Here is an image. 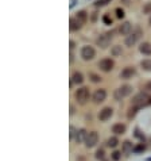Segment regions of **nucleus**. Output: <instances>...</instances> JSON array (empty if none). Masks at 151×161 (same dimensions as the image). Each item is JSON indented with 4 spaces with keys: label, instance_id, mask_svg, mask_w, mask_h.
<instances>
[{
    "label": "nucleus",
    "instance_id": "dca6fc26",
    "mask_svg": "<svg viewBox=\"0 0 151 161\" xmlns=\"http://www.w3.org/2000/svg\"><path fill=\"white\" fill-rule=\"evenodd\" d=\"M81 26H82V23L77 19V18H72V19H70V30L77 31V30L81 28Z\"/></svg>",
    "mask_w": 151,
    "mask_h": 161
},
{
    "label": "nucleus",
    "instance_id": "39448f33",
    "mask_svg": "<svg viewBox=\"0 0 151 161\" xmlns=\"http://www.w3.org/2000/svg\"><path fill=\"white\" fill-rule=\"evenodd\" d=\"M115 67V62H113V60L111 58H103L99 62V68H100L103 72H111Z\"/></svg>",
    "mask_w": 151,
    "mask_h": 161
},
{
    "label": "nucleus",
    "instance_id": "72a5a7b5",
    "mask_svg": "<svg viewBox=\"0 0 151 161\" xmlns=\"http://www.w3.org/2000/svg\"><path fill=\"white\" fill-rule=\"evenodd\" d=\"M121 1H123L124 4H128V1H130V0H121Z\"/></svg>",
    "mask_w": 151,
    "mask_h": 161
},
{
    "label": "nucleus",
    "instance_id": "6e6552de",
    "mask_svg": "<svg viewBox=\"0 0 151 161\" xmlns=\"http://www.w3.org/2000/svg\"><path fill=\"white\" fill-rule=\"evenodd\" d=\"M99 142V134L96 133V131H90V133H88V135H86V139H85V145L88 146V148H92V146H94Z\"/></svg>",
    "mask_w": 151,
    "mask_h": 161
},
{
    "label": "nucleus",
    "instance_id": "4468645a",
    "mask_svg": "<svg viewBox=\"0 0 151 161\" xmlns=\"http://www.w3.org/2000/svg\"><path fill=\"white\" fill-rule=\"evenodd\" d=\"M86 135H88V133H86V130H84V129L78 130V131H77V134H76V142H77V144H81L82 141L85 142Z\"/></svg>",
    "mask_w": 151,
    "mask_h": 161
},
{
    "label": "nucleus",
    "instance_id": "c9c22d12",
    "mask_svg": "<svg viewBox=\"0 0 151 161\" xmlns=\"http://www.w3.org/2000/svg\"><path fill=\"white\" fill-rule=\"evenodd\" d=\"M150 23H151V19H150Z\"/></svg>",
    "mask_w": 151,
    "mask_h": 161
},
{
    "label": "nucleus",
    "instance_id": "473e14b6",
    "mask_svg": "<svg viewBox=\"0 0 151 161\" xmlns=\"http://www.w3.org/2000/svg\"><path fill=\"white\" fill-rule=\"evenodd\" d=\"M74 46H76V43L72 41V42H70V49H74Z\"/></svg>",
    "mask_w": 151,
    "mask_h": 161
},
{
    "label": "nucleus",
    "instance_id": "bb28decb",
    "mask_svg": "<svg viewBox=\"0 0 151 161\" xmlns=\"http://www.w3.org/2000/svg\"><path fill=\"white\" fill-rule=\"evenodd\" d=\"M103 157H104V150H103V149H99V150L96 152V158L101 160Z\"/></svg>",
    "mask_w": 151,
    "mask_h": 161
},
{
    "label": "nucleus",
    "instance_id": "f3484780",
    "mask_svg": "<svg viewBox=\"0 0 151 161\" xmlns=\"http://www.w3.org/2000/svg\"><path fill=\"white\" fill-rule=\"evenodd\" d=\"M112 131L115 134H123L125 131V126L121 125V123H116V125L112 126Z\"/></svg>",
    "mask_w": 151,
    "mask_h": 161
},
{
    "label": "nucleus",
    "instance_id": "393cba45",
    "mask_svg": "<svg viewBox=\"0 0 151 161\" xmlns=\"http://www.w3.org/2000/svg\"><path fill=\"white\" fill-rule=\"evenodd\" d=\"M111 0H97L96 1V7H103L105 4H108Z\"/></svg>",
    "mask_w": 151,
    "mask_h": 161
},
{
    "label": "nucleus",
    "instance_id": "412c9836",
    "mask_svg": "<svg viewBox=\"0 0 151 161\" xmlns=\"http://www.w3.org/2000/svg\"><path fill=\"white\" fill-rule=\"evenodd\" d=\"M111 53H112L115 57H116V56H120L121 53H123V50H121V46H119V45L113 46V47H112V50H111Z\"/></svg>",
    "mask_w": 151,
    "mask_h": 161
},
{
    "label": "nucleus",
    "instance_id": "f257e3e1",
    "mask_svg": "<svg viewBox=\"0 0 151 161\" xmlns=\"http://www.w3.org/2000/svg\"><path fill=\"white\" fill-rule=\"evenodd\" d=\"M74 98H76V100H77L80 104H85L86 100L89 99V91H88V88H86V87H82V88L77 90L76 94H74Z\"/></svg>",
    "mask_w": 151,
    "mask_h": 161
},
{
    "label": "nucleus",
    "instance_id": "cd10ccee",
    "mask_svg": "<svg viewBox=\"0 0 151 161\" xmlns=\"http://www.w3.org/2000/svg\"><path fill=\"white\" fill-rule=\"evenodd\" d=\"M116 15H117V18H123L124 11H123V10H120V8H117V10H116Z\"/></svg>",
    "mask_w": 151,
    "mask_h": 161
},
{
    "label": "nucleus",
    "instance_id": "423d86ee",
    "mask_svg": "<svg viewBox=\"0 0 151 161\" xmlns=\"http://www.w3.org/2000/svg\"><path fill=\"white\" fill-rule=\"evenodd\" d=\"M142 35V30H140L139 27L136 28V31L135 33H132V34H130V35H127V38H125V45L127 46H134L136 43V41H138V38Z\"/></svg>",
    "mask_w": 151,
    "mask_h": 161
},
{
    "label": "nucleus",
    "instance_id": "9b49d317",
    "mask_svg": "<svg viewBox=\"0 0 151 161\" xmlns=\"http://www.w3.org/2000/svg\"><path fill=\"white\" fill-rule=\"evenodd\" d=\"M131 30H132V26L130 22H124V23L120 24V27H119V33H120L121 35H130V34H131Z\"/></svg>",
    "mask_w": 151,
    "mask_h": 161
},
{
    "label": "nucleus",
    "instance_id": "6ab92c4d",
    "mask_svg": "<svg viewBox=\"0 0 151 161\" xmlns=\"http://www.w3.org/2000/svg\"><path fill=\"white\" fill-rule=\"evenodd\" d=\"M140 67L143 68L144 71L151 72V60H143V61L140 62Z\"/></svg>",
    "mask_w": 151,
    "mask_h": 161
},
{
    "label": "nucleus",
    "instance_id": "f03ea898",
    "mask_svg": "<svg viewBox=\"0 0 151 161\" xmlns=\"http://www.w3.org/2000/svg\"><path fill=\"white\" fill-rule=\"evenodd\" d=\"M148 102H150V100H148V95L146 94V92H139V94H136L135 96H134V99H132V104L135 107H140Z\"/></svg>",
    "mask_w": 151,
    "mask_h": 161
},
{
    "label": "nucleus",
    "instance_id": "1a4fd4ad",
    "mask_svg": "<svg viewBox=\"0 0 151 161\" xmlns=\"http://www.w3.org/2000/svg\"><path fill=\"white\" fill-rule=\"evenodd\" d=\"M112 114H113L112 108H111V107H105V108H103V110L100 111V114H99V119L103 121V122H105V121H108V119L112 117Z\"/></svg>",
    "mask_w": 151,
    "mask_h": 161
},
{
    "label": "nucleus",
    "instance_id": "5701e85b",
    "mask_svg": "<svg viewBox=\"0 0 151 161\" xmlns=\"http://www.w3.org/2000/svg\"><path fill=\"white\" fill-rule=\"evenodd\" d=\"M89 79L92 80L93 83H99L101 81V77L99 75H96V73H89Z\"/></svg>",
    "mask_w": 151,
    "mask_h": 161
},
{
    "label": "nucleus",
    "instance_id": "0eeeda50",
    "mask_svg": "<svg viewBox=\"0 0 151 161\" xmlns=\"http://www.w3.org/2000/svg\"><path fill=\"white\" fill-rule=\"evenodd\" d=\"M94 54H96V51L93 49L92 46H84L81 50V57L85 61H90V60L94 58Z\"/></svg>",
    "mask_w": 151,
    "mask_h": 161
},
{
    "label": "nucleus",
    "instance_id": "7ed1b4c3",
    "mask_svg": "<svg viewBox=\"0 0 151 161\" xmlns=\"http://www.w3.org/2000/svg\"><path fill=\"white\" fill-rule=\"evenodd\" d=\"M111 38H112V33H107V34H103L96 40L97 46L103 47V49H107L111 43Z\"/></svg>",
    "mask_w": 151,
    "mask_h": 161
},
{
    "label": "nucleus",
    "instance_id": "f8f14e48",
    "mask_svg": "<svg viewBox=\"0 0 151 161\" xmlns=\"http://www.w3.org/2000/svg\"><path fill=\"white\" fill-rule=\"evenodd\" d=\"M134 75H135V69L131 68V67H127V68H124L123 71H121L120 77H121V79H131Z\"/></svg>",
    "mask_w": 151,
    "mask_h": 161
},
{
    "label": "nucleus",
    "instance_id": "20e7f679",
    "mask_svg": "<svg viewBox=\"0 0 151 161\" xmlns=\"http://www.w3.org/2000/svg\"><path fill=\"white\" fill-rule=\"evenodd\" d=\"M131 92H132L131 87L130 85H123V87H120V88H117V90L115 91V99H116V100H121L123 98L128 96Z\"/></svg>",
    "mask_w": 151,
    "mask_h": 161
},
{
    "label": "nucleus",
    "instance_id": "c85d7f7f",
    "mask_svg": "<svg viewBox=\"0 0 151 161\" xmlns=\"http://www.w3.org/2000/svg\"><path fill=\"white\" fill-rule=\"evenodd\" d=\"M112 157H113V160H119L120 158V152H113Z\"/></svg>",
    "mask_w": 151,
    "mask_h": 161
},
{
    "label": "nucleus",
    "instance_id": "7c9ffc66",
    "mask_svg": "<svg viewBox=\"0 0 151 161\" xmlns=\"http://www.w3.org/2000/svg\"><path fill=\"white\" fill-rule=\"evenodd\" d=\"M74 134H77V133H74V129H73V127H70V137L73 138V137H74Z\"/></svg>",
    "mask_w": 151,
    "mask_h": 161
},
{
    "label": "nucleus",
    "instance_id": "9d476101",
    "mask_svg": "<svg viewBox=\"0 0 151 161\" xmlns=\"http://www.w3.org/2000/svg\"><path fill=\"white\" fill-rule=\"evenodd\" d=\"M105 98H107V92H105V90H97L96 92L93 94V100H94V103L104 102Z\"/></svg>",
    "mask_w": 151,
    "mask_h": 161
},
{
    "label": "nucleus",
    "instance_id": "4be33fe9",
    "mask_svg": "<svg viewBox=\"0 0 151 161\" xmlns=\"http://www.w3.org/2000/svg\"><path fill=\"white\" fill-rule=\"evenodd\" d=\"M131 150H134V149H132V144L130 141H125L123 144V152L128 153V152H131Z\"/></svg>",
    "mask_w": 151,
    "mask_h": 161
},
{
    "label": "nucleus",
    "instance_id": "a878e982",
    "mask_svg": "<svg viewBox=\"0 0 151 161\" xmlns=\"http://www.w3.org/2000/svg\"><path fill=\"white\" fill-rule=\"evenodd\" d=\"M143 12H144V14H151V3H146V4H144Z\"/></svg>",
    "mask_w": 151,
    "mask_h": 161
},
{
    "label": "nucleus",
    "instance_id": "ddd939ff",
    "mask_svg": "<svg viewBox=\"0 0 151 161\" xmlns=\"http://www.w3.org/2000/svg\"><path fill=\"white\" fill-rule=\"evenodd\" d=\"M82 81H84V76H82L81 72H74L73 76H72L70 84H81Z\"/></svg>",
    "mask_w": 151,
    "mask_h": 161
},
{
    "label": "nucleus",
    "instance_id": "2f4dec72",
    "mask_svg": "<svg viewBox=\"0 0 151 161\" xmlns=\"http://www.w3.org/2000/svg\"><path fill=\"white\" fill-rule=\"evenodd\" d=\"M146 90H147V91H151V81H148L147 84H146Z\"/></svg>",
    "mask_w": 151,
    "mask_h": 161
},
{
    "label": "nucleus",
    "instance_id": "b1692460",
    "mask_svg": "<svg viewBox=\"0 0 151 161\" xmlns=\"http://www.w3.org/2000/svg\"><path fill=\"white\" fill-rule=\"evenodd\" d=\"M144 149H146V146H144L143 144H140V145L134 148V152H135V153H140V152H144Z\"/></svg>",
    "mask_w": 151,
    "mask_h": 161
},
{
    "label": "nucleus",
    "instance_id": "aec40b11",
    "mask_svg": "<svg viewBox=\"0 0 151 161\" xmlns=\"http://www.w3.org/2000/svg\"><path fill=\"white\" fill-rule=\"evenodd\" d=\"M117 144H119V139H117L116 137H111V138H108V141H107V145H108L109 148H115Z\"/></svg>",
    "mask_w": 151,
    "mask_h": 161
},
{
    "label": "nucleus",
    "instance_id": "a211bd4d",
    "mask_svg": "<svg viewBox=\"0 0 151 161\" xmlns=\"http://www.w3.org/2000/svg\"><path fill=\"white\" fill-rule=\"evenodd\" d=\"M76 18H77V19L80 20L82 24H84L86 20H88V14H86L85 11H78L77 14H76Z\"/></svg>",
    "mask_w": 151,
    "mask_h": 161
},
{
    "label": "nucleus",
    "instance_id": "2eb2a0df",
    "mask_svg": "<svg viewBox=\"0 0 151 161\" xmlns=\"http://www.w3.org/2000/svg\"><path fill=\"white\" fill-rule=\"evenodd\" d=\"M139 50H140V53H142V54L150 56L151 54V45L148 42H143L139 46Z\"/></svg>",
    "mask_w": 151,
    "mask_h": 161
},
{
    "label": "nucleus",
    "instance_id": "c756f323",
    "mask_svg": "<svg viewBox=\"0 0 151 161\" xmlns=\"http://www.w3.org/2000/svg\"><path fill=\"white\" fill-rule=\"evenodd\" d=\"M103 20H104V22H105L107 24H111V23H112V19H111L109 16H107V15H105L104 18H103Z\"/></svg>",
    "mask_w": 151,
    "mask_h": 161
},
{
    "label": "nucleus",
    "instance_id": "f704fd0d",
    "mask_svg": "<svg viewBox=\"0 0 151 161\" xmlns=\"http://www.w3.org/2000/svg\"><path fill=\"white\" fill-rule=\"evenodd\" d=\"M148 103H151V99H150V102H148Z\"/></svg>",
    "mask_w": 151,
    "mask_h": 161
}]
</instances>
